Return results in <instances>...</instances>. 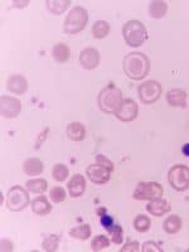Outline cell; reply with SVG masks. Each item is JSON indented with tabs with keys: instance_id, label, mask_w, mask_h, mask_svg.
Listing matches in <instances>:
<instances>
[{
	"instance_id": "1",
	"label": "cell",
	"mask_w": 189,
	"mask_h": 252,
	"mask_svg": "<svg viewBox=\"0 0 189 252\" xmlns=\"http://www.w3.org/2000/svg\"><path fill=\"white\" fill-rule=\"evenodd\" d=\"M123 68L125 75L134 81L145 78L149 75L150 61L144 53L140 52H131L126 55L123 61Z\"/></svg>"
},
{
	"instance_id": "2",
	"label": "cell",
	"mask_w": 189,
	"mask_h": 252,
	"mask_svg": "<svg viewBox=\"0 0 189 252\" xmlns=\"http://www.w3.org/2000/svg\"><path fill=\"white\" fill-rule=\"evenodd\" d=\"M123 92L114 85H107L98 94L97 103L101 111L106 114H116L123 103Z\"/></svg>"
},
{
	"instance_id": "3",
	"label": "cell",
	"mask_w": 189,
	"mask_h": 252,
	"mask_svg": "<svg viewBox=\"0 0 189 252\" xmlns=\"http://www.w3.org/2000/svg\"><path fill=\"white\" fill-rule=\"evenodd\" d=\"M123 37L127 46L136 48V47L143 46L148 40L149 35H148V31L141 22L132 19L124 24Z\"/></svg>"
},
{
	"instance_id": "4",
	"label": "cell",
	"mask_w": 189,
	"mask_h": 252,
	"mask_svg": "<svg viewBox=\"0 0 189 252\" xmlns=\"http://www.w3.org/2000/svg\"><path fill=\"white\" fill-rule=\"evenodd\" d=\"M89 23V13L82 6H75L64 19L63 29L67 34H77L86 28Z\"/></svg>"
},
{
	"instance_id": "5",
	"label": "cell",
	"mask_w": 189,
	"mask_h": 252,
	"mask_svg": "<svg viewBox=\"0 0 189 252\" xmlns=\"http://www.w3.org/2000/svg\"><path fill=\"white\" fill-rule=\"evenodd\" d=\"M29 194L23 187L14 186L8 190L6 194V207L13 212H20L28 207Z\"/></svg>"
},
{
	"instance_id": "6",
	"label": "cell",
	"mask_w": 189,
	"mask_h": 252,
	"mask_svg": "<svg viewBox=\"0 0 189 252\" xmlns=\"http://www.w3.org/2000/svg\"><path fill=\"white\" fill-rule=\"evenodd\" d=\"M164 190L161 184L157 182H143L139 183L132 193L135 201H152L155 198H161Z\"/></svg>"
},
{
	"instance_id": "7",
	"label": "cell",
	"mask_w": 189,
	"mask_h": 252,
	"mask_svg": "<svg viewBox=\"0 0 189 252\" xmlns=\"http://www.w3.org/2000/svg\"><path fill=\"white\" fill-rule=\"evenodd\" d=\"M168 181L173 189L178 192H184L189 188V166L178 164L170 168L168 173Z\"/></svg>"
},
{
	"instance_id": "8",
	"label": "cell",
	"mask_w": 189,
	"mask_h": 252,
	"mask_svg": "<svg viewBox=\"0 0 189 252\" xmlns=\"http://www.w3.org/2000/svg\"><path fill=\"white\" fill-rule=\"evenodd\" d=\"M139 98L145 105H152L157 102L161 96V85L154 80L143 82L138 89Z\"/></svg>"
},
{
	"instance_id": "9",
	"label": "cell",
	"mask_w": 189,
	"mask_h": 252,
	"mask_svg": "<svg viewBox=\"0 0 189 252\" xmlns=\"http://www.w3.org/2000/svg\"><path fill=\"white\" fill-rule=\"evenodd\" d=\"M22 111V102L10 96H1L0 98V112L5 119H14Z\"/></svg>"
},
{
	"instance_id": "10",
	"label": "cell",
	"mask_w": 189,
	"mask_h": 252,
	"mask_svg": "<svg viewBox=\"0 0 189 252\" xmlns=\"http://www.w3.org/2000/svg\"><path fill=\"white\" fill-rule=\"evenodd\" d=\"M138 103L135 102L134 100H131V98H125L123 103H121L120 109L115 114V116L120 121H124V123H130V121H134L135 119L138 118Z\"/></svg>"
},
{
	"instance_id": "11",
	"label": "cell",
	"mask_w": 189,
	"mask_h": 252,
	"mask_svg": "<svg viewBox=\"0 0 189 252\" xmlns=\"http://www.w3.org/2000/svg\"><path fill=\"white\" fill-rule=\"evenodd\" d=\"M87 177L94 184H106L111 179V172L100 164H92L86 170Z\"/></svg>"
},
{
	"instance_id": "12",
	"label": "cell",
	"mask_w": 189,
	"mask_h": 252,
	"mask_svg": "<svg viewBox=\"0 0 189 252\" xmlns=\"http://www.w3.org/2000/svg\"><path fill=\"white\" fill-rule=\"evenodd\" d=\"M101 62V56L100 52L94 48H85L80 53V63L81 66L85 69H91L97 68L100 66Z\"/></svg>"
},
{
	"instance_id": "13",
	"label": "cell",
	"mask_w": 189,
	"mask_h": 252,
	"mask_svg": "<svg viewBox=\"0 0 189 252\" xmlns=\"http://www.w3.org/2000/svg\"><path fill=\"white\" fill-rule=\"evenodd\" d=\"M146 211L150 213L154 217H161V216L166 215L172 211V207L165 199H161V198H155L149 201L148 206H146Z\"/></svg>"
},
{
	"instance_id": "14",
	"label": "cell",
	"mask_w": 189,
	"mask_h": 252,
	"mask_svg": "<svg viewBox=\"0 0 189 252\" xmlns=\"http://www.w3.org/2000/svg\"><path fill=\"white\" fill-rule=\"evenodd\" d=\"M68 193L72 198H78L86 190V179L81 174H75L68 182Z\"/></svg>"
},
{
	"instance_id": "15",
	"label": "cell",
	"mask_w": 189,
	"mask_h": 252,
	"mask_svg": "<svg viewBox=\"0 0 189 252\" xmlns=\"http://www.w3.org/2000/svg\"><path fill=\"white\" fill-rule=\"evenodd\" d=\"M28 81L20 75H13L6 81V89L15 94H23L28 90Z\"/></svg>"
},
{
	"instance_id": "16",
	"label": "cell",
	"mask_w": 189,
	"mask_h": 252,
	"mask_svg": "<svg viewBox=\"0 0 189 252\" xmlns=\"http://www.w3.org/2000/svg\"><path fill=\"white\" fill-rule=\"evenodd\" d=\"M188 94L181 89H173L166 94V102L173 107H186Z\"/></svg>"
},
{
	"instance_id": "17",
	"label": "cell",
	"mask_w": 189,
	"mask_h": 252,
	"mask_svg": "<svg viewBox=\"0 0 189 252\" xmlns=\"http://www.w3.org/2000/svg\"><path fill=\"white\" fill-rule=\"evenodd\" d=\"M44 165L43 163L37 159V158H31V159H27L23 163V172L26 173L29 177H37L43 173Z\"/></svg>"
},
{
	"instance_id": "18",
	"label": "cell",
	"mask_w": 189,
	"mask_h": 252,
	"mask_svg": "<svg viewBox=\"0 0 189 252\" xmlns=\"http://www.w3.org/2000/svg\"><path fill=\"white\" fill-rule=\"evenodd\" d=\"M32 211L38 216H47L48 213H51L52 206L48 199H47V197L39 195V197L32 201Z\"/></svg>"
},
{
	"instance_id": "19",
	"label": "cell",
	"mask_w": 189,
	"mask_h": 252,
	"mask_svg": "<svg viewBox=\"0 0 189 252\" xmlns=\"http://www.w3.org/2000/svg\"><path fill=\"white\" fill-rule=\"evenodd\" d=\"M52 57L56 62L66 63L71 58V49L64 43L55 44L52 48Z\"/></svg>"
},
{
	"instance_id": "20",
	"label": "cell",
	"mask_w": 189,
	"mask_h": 252,
	"mask_svg": "<svg viewBox=\"0 0 189 252\" xmlns=\"http://www.w3.org/2000/svg\"><path fill=\"white\" fill-rule=\"evenodd\" d=\"M67 136L73 141H82L86 136V127L81 123L68 124L66 129Z\"/></svg>"
},
{
	"instance_id": "21",
	"label": "cell",
	"mask_w": 189,
	"mask_h": 252,
	"mask_svg": "<svg viewBox=\"0 0 189 252\" xmlns=\"http://www.w3.org/2000/svg\"><path fill=\"white\" fill-rule=\"evenodd\" d=\"M163 228L168 235H175L182 228V218L178 215H170L164 220Z\"/></svg>"
},
{
	"instance_id": "22",
	"label": "cell",
	"mask_w": 189,
	"mask_h": 252,
	"mask_svg": "<svg viewBox=\"0 0 189 252\" xmlns=\"http://www.w3.org/2000/svg\"><path fill=\"white\" fill-rule=\"evenodd\" d=\"M168 12V4L161 0H154L149 4V15L153 19H161Z\"/></svg>"
},
{
	"instance_id": "23",
	"label": "cell",
	"mask_w": 189,
	"mask_h": 252,
	"mask_svg": "<svg viewBox=\"0 0 189 252\" xmlns=\"http://www.w3.org/2000/svg\"><path fill=\"white\" fill-rule=\"evenodd\" d=\"M46 5L52 14L61 15L71 5V0H48L46 1Z\"/></svg>"
},
{
	"instance_id": "24",
	"label": "cell",
	"mask_w": 189,
	"mask_h": 252,
	"mask_svg": "<svg viewBox=\"0 0 189 252\" xmlns=\"http://www.w3.org/2000/svg\"><path fill=\"white\" fill-rule=\"evenodd\" d=\"M110 32H111V27L105 20H97L92 26V35L94 39H102V38L107 37Z\"/></svg>"
},
{
	"instance_id": "25",
	"label": "cell",
	"mask_w": 189,
	"mask_h": 252,
	"mask_svg": "<svg viewBox=\"0 0 189 252\" xmlns=\"http://www.w3.org/2000/svg\"><path fill=\"white\" fill-rule=\"evenodd\" d=\"M69 236L76 238V240H89L90 236H91V227H90V224H80V226L73 227V228L69 229Z\"/></svg>"
},
{
	"instance_id": "26",
	"label": "cell",
	"mask_w": 189,
	"mask_h": 252,
	"mask_svg": "<svg viewBox=\"0 0 189 252\" xmlns=\"http://www.w3.org/2000/svg\"><path fill=\"white\" fill-rule=\"evenodd\" d=\"M26 187L29 192L35 193V194H42V193H44L47 190L48 184H47V182L44 179L38 178V179H29V181H27Z\"/></svg>"
},
{
	"instance_id": "27",
	"label": "cell",
	"mask_w": 189,
	"mask_h": 252,
	"mask_svg": "<svg viewBox=\"0 0 189 252\" xmlns=\"http://www.w3.org/2000/svg\"><path fill=\"white\" fill-rule=\"evenodd\" d=\"M110 244H111V241H110V238L107 237V236L98 235V236H96V237L92 238L91 250L94 252L101 251V250L109 247Z\"/></svg>"
},
{
	"instance_id": "28",
	"label": "cell",
	"mask_w": 189,
	"mask_h": 252,
	"mask_svg": "<svg viewBox=\"0 0 189 252\" xmlns=\"http://www.w3.org/2000/svg\"><path fill=\"white\" fill-rule=\"evenodd\" d=\"M69 174V170L64 164H56L52 170V177L56 182H64Z\"/></svg>"
},
{
	"instance_id": "29",
	"label": "cell",
	"mask_w": 189,
	"mask_h": 252,
	"mask_svg": "<svg viewBox=\"0 0 189 252\" xmlns=\"http://www.w3.org/2000/svg\"><path fill=\"white\" fill-rule=\"evenodd\" d=\"M152 226V220L149 217H146L145 215H139L134 220V227L138 232H146Z\"/></svg>"
},
{
	"instance_id": "30",
	"label": "cell",
	"mask_w": 189,
	"mask_h": 252,
	"mask_svg": "<svg viewBox=\"0 0 189 252\" xmlns=\"http://www.w3.org/2000/svg\"><path fill=\"white\" fill-rule=\"evenodd\" d=\"M58 245H60V236L57 235H49L42 242V247L44 251L48 252H55L57 251Z\"/></svg>"
},
{
	"instance_id": "31",
	"label": "cell",
	"mask_w": 189,
	"mask_h": 252,
	"mask_svg": "<svg viewBox=\"0 0 189 252\" xmlns=\"http://www.w3.org/2000/svg\"><path fill=\"white\" fill-rule=\"evenodd\" d=\"M66 197L67 193L62 187H53V188L49 190V198H51V201L56 204L62 203V202L66 199Z\"/></svg>"
},
{
	"instance_id": "32",
	"label": "cell",
	"mask_w": 189,
	"mask_h": 252,
	"mask_svg": "<svg viewBox=\"0 0 189 252\" xmlns=\"http://www.w3.org/2000/svg\"><path fill=\"white\" fill-rule=\"evenodd\" d=\"M110 237H111V242H114L115 245H121L124 240V231L121 228L120 224H114L111 228L107 229Z\"/></svg>"
},
{
	"instance_id": "33",
	"label": "cell",
	"mask_w": 189,
	"mask_h": 252,
	"mask_svg": "<svg viewBox=\"0 0 189 252\" xmlns=\"http://www.w3.org/2000/svg\"><path fill=\"white\" fill-rule=\"evenodd\" d=\"M94 160H96V163L100 164V165H102L103 168H106V169H109L110 172H112L114 170V163H112L111 160H110L109 158H106L105 155L102 154H97L96 157H94Z\"/></svg>"
},
{
	"instance_id": "34",
	"label": "cell",
	"mask_w": 189,
	"mask_h": 252,
	"mask_svg": "<svg viewBox=\"0 0 189 252\" xmlns=\"http://www.w3.org/2000/svg\"><path fill=\"white\" fill-rule=\"evenodd\" d=\"M141 251L143 252H161L163 251V249H161L159 245L155 242V241H146L145 244L141 246Z\"/></svg>"
},
{
	"instance_id": "35",
	"label": "cell",
	"mask_w": 189,
	"mask_h": 252,
	"mask_svg": "<svg viewBox=\"0 0 189 252\" xmlns=\"http://www.w3.org/2000/svg\"><path fill=\"white\" fill-rule=\"evenodd\" d=\"M100 222H101V224H102V227L105 229H109V228H111L112 226H114L115 224V222H114V218L111 217V216H109V215H106V213H103V215H101L100 216Z\"/></svg>"
},
{
	"instance_id": "36",
	"label": "cell",
	"mask_w": 189,
	"mask_h": 252,
	"mask_svg": "<svg viewBox=\"0 0 189 252\" xmlns=\"http://www.w3.org/2000/svg\"><path fill=\"white\" fill-rule=\"evenodd\" d=\"M140 250V244L138 241H130L121 249V252H138Z\"/></svg>"
},
{
	"instance_id": "37",
	"label": "cell",
	"mask_w": 189,
	"mask_h": 252,
	"mask_svg": "<svg viewBox=\"0 0 189 252\" xmlns=\"http://www.w3.org/2000/svg\"><path fill=\"white\" fill-rule=\"evenodd\" d=\"M0 250H1L3 252H5V251L10 252V251H13L14 249H13V244L10 242V241L4 240V238H3V240H1V249H0Z\"/></svg>"
},
{
	"instance_id": "38",
	"label": "cell",
	"mask_w": 189,
	"mask_h": 252,
	"mask_svg": "<svg viewBox=\"0 0 189 252\" xmlns=\"http://www.w3.org/2000/svg\"><path fill=\"white\" fill-rule=\"evenodd\" d=\"M182 152H183V154L186 155V157H189V143L184 144L183 148H182Z\"/></svg>"
},
{
	"instance_id": "39",
	"label": "cell",
	"mask_w": 189,
	"mask_h": 252,
	"mask_svg": "<svg viewBox=\"0 0 189 252\" xmlns=\"http://www.w3.org/2000/svg\"><path fill=\"white\" fill-rule=\"evenodd\" d=\"M13 4H14V6H19V8H23L24 5H29V1H19V3H18V1H13Z\"/></svg>"
}]
</instances>
